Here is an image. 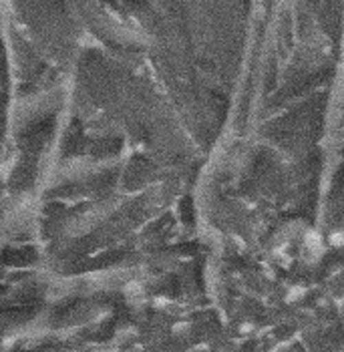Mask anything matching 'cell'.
Returning a JSON list of instances; mask_svg holds the SVG:
<instances>
[{"label":"cell","instance_id":"obj_4","mask_svg":"<svg viewBox=\"0 0 344 352\" xmlns=\"http://www.w3.org/2000/svg\"><path fill=\"white\" fill-rule=\"evenodd\" d=\"M272 2L274 0H258V14H262V12H268L270 10V6H272Z\"/></svg>","mask_w":344,"mask_h":352},{"label":"cell","instance_id":"obj_2","mask_svg":"<svg viewBox=\"0 0 344 352\" xmlns=\"http://www.w3.org/2000/svg\"><path fill=\"white\" fill-rule=\"evenodd\" d=\"M93 0H2L19 109L65 87L87 36Z\"/></svg>","mask_w":344,"mask_h":352},{"label":"cell","instance_id":"obj_3","mask_svg":"<svg viewBox=\"0 0 344 352\" xmlns=\"http://www.w3.org/2000/svg\"><path fill=\"white\" fill-rule=\"evenodd\" d=\"M19 119V89L12 49L8 38V28L4 19V6L0 0V169L6 165V160L12 149L14 131Z\"/></svg>","mask_w":344,"mask_h":352},{"label":"cell","instance_id":"obj_1","mask_svg":"<svg viewBox=\"0 0 344 352\" xmlns=\"http://www.w3.org/2000/svg\"><path fill=\"white\" fill-rule=\"evenodd\" d=\"M151 71L195 151L217 141L256 30L258 0H127Z\"/></svg>","mask_w":344,"mask_h":352}]
</instances>
